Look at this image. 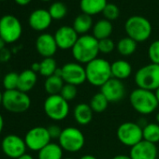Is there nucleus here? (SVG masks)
<instances>
[{"label": "nucleus", "instance_id": "nucleus-45", "mask_svg": "<svg viewBox=\"0 0 159 159\" xmlns=\"http://www.w3.org/2000/svg\"><path fill=\"white\" fill-rule=\"evenodd\" d=\"M6 42H5V40L2 39V38H0V52H1L2 50H4L5 49V46H6Z\"/></svg>", "mask_w": 159, "mask_h": 159}, {"label": "nucleus", "instance_id": "nucleus-7", "mask_svg": "<svg viewBox=\"0 0 159 159\" xmlns=\"http://www.w3.org/2000/svg\"><path fill=\"white\" fill-rule=\"evenodd\" d=\"M2 106L11 113H23L31 107V98L27 93L18 89L5 91L3 93Z\"/></svg>", "mask_w": 159, "mask_h": 159}, {"label": "nucleus", "instance_id": "nucleus-40", "mask_svg": "<svg viewBox=\"0 0 159 159\" xmlns=\"http://www.w3.org/2000/svg\"><path fill=\"white\" fill-rule=\"evenodd\" d=\"M34 72H39V69H40V64L39 63H33L32 66H31V68Z\"/></svg>", "mask_w": 159, "mask_h": 159}, {"label": "nucleus", "instance_id": "nucleus-49", "mask_svg": "<svg viewBox=\"0 0 159 159\" xmlns=\"http://www.w3.org/2000/svg\"><path fill=\"white\" fill-rule=\"evenodd\" d=\"M63 159H74V158H71V157H66V158H63Z\"/></svg>", "mask_w": 159, "mask_h": 159}, {"label": "nucleus", "instance_id": "nucleus-9", "mask_svg": "<svg viewBox=\"0 0 159 159\" xmlns=\"http://www.w3.org/2000/svg\"><path fill=\"white\" fill-rule=\"evenodd\" d=\"M116 136L123 145L131 148L143 139L142 127L138 123L125 122L118 126Z\"/></svg>", "mask_w": 159, "mask_h": 159}, {"label": "nucleus", "instance_id": "nucleus-14", "mask_svg": "<svg viewBox=\"0 0 159 159\" xmlns=\"http://www.w3.org/2000/svg\"><path fill=\"white\" fill-rule=\"evenodd\" d=\"M101 93L106 97L109 102H119L125 96V86L123 81L111 78L100 87Z\"/></svg>", "mask_w": 159, "mask_h": 159}, {"label": "nucleus", "instance_id": "nucleus-31", "mask_svg": "<svg viewBox=\"0 0 159 159\" xmlns=\"http://www.w3.org/2000/svg\"><path fill=\"white\" fill-rule=\"evenodd\" d=\"M48 11L52 20H61L66 15V12H67V9L66 5L62 2L52 3Z\"/></svg>", "mask_w": 159, "mask_h": 159}, {"label": "nucleus", "instance_id": "nucleus-13", "mask_svg": "<svg viewBox=\"0 0 159 159\" xmlns=\"http://www.w3.org/2000/svg\"><path fill=\"white\" fill-rule=\"evenodd\" d=\"M26 144L24 139L15 134H10L3 138L1 150L3 153L11 159H17L26 152Z\"/></svg>", "mask_w": 159, "mask_h": 159}, {"label": "nucleus", "instance_id": "nucleus-46", "mask_svg": "<svg viewBox=\"0 0 159 159\" xmlns=\"http://www.w3.org/2000/svg\"><path fill=\"white\" fill-rule=\"evenodd\" d=\"M154 95H155L156 99H157V101H158V103H159V87L154 91Z\"/></svg>", "mask_w": 159, "mask_h": 159}, {"label": "nucleus", "instance_id": "nucleus-12", "mask_svg": "<svg viewBox=\"0 0 159 159\" xmlns=\"http://www.w3.org/2000/svg\"><path fill=\"white\" fill-rule=\"evenodd\" d=\"M24 139L27 149L34 152H39L52 140L47 127L44 126H35L29 129Z\"/></svg>", "mask_w": 159, "mask_h": 159}, {"label": "nucleus", "instance_id": "nucleus-48", "mask_svg": "<svg viewBox=\"0 0 159 159\" xmlns=\"http://www.w3.org/2000/svg\"><path fill=\"white\" fill-rule=\"evenodd\" d=\"M155 120H156V123L159 124V112L156 113V115H155Z\"/></svg>", "mask_w": 159, "mask_h": 159}, {"label": "nucleus", "instance_id": "nucleus-22", "mask_svg": "<svg viewBox=\"0 0 159 159\" xmlns=\"http://www.w3.org/2000/svg\"><path fill=\"white\" fill-rule=\"evenodd\" d=\"M107 4V0H81L80 8L83 13L93 16L103 12Z\"/></svg>", "mask_w": 159, "mask_h": 159}, {"label": "nucleus", "instance_id": "nucleus-11", "mask_svg": "<svg viewBox=\"0 0 159 159\" xmlns=\"http://www.w3.org/2000/svg\"><path fill=\"white\" fill-rule=\"evenodd\" d=\"M61 78L65 84L75 86L82 85L86 82L85 66L78 62H69L61 67Z\"/></svg>", "mask_w": 159, "mask_h": 159}, {"label": "nucleus", "instance_id": "nucleus-29", "mask_svg": "<svg viewBox=\"0 0 159 159\" xmlns=\"http://www.w3.org/2000/svg\"><path fill=\"white\" fill-rule=\"evenodd\" d=\"M109 100L106 98V97L100 92V93H97L96 95H94L90 100V107L93 110L94 112L96 113H101L103 111H105L109 106Z\"/></svg>", "mask_w": 159, "mask_h": 159}, {"label": "nucleus", "instance_id": "nucleus-38", "mask_svg": "<svg viewBox=\"0 0 159 159\" xmlns=\"http://www.w3.org/2000/svg\"><path fill=\"white\" fill-rule=\"evenodd\" d=\"M11 58V52L8 49H4L0 52V62L1 63H7Z\"/></svg>", "mask_w": 159, "mask_h": 159}, {"label": "nucleus", "instance_id": "nucleus-33", "mask_svg": "<svg viewBox=\"0 0 159 159\" xmlns=\"http://www.w3.org/2000/svg\"><path fill=\"white\" fill-rule=\"evenodd\" d=\"M61 97L63 98H65L66 101H72L78 95V89H77V86L75 85H72V84H65V85L63 86L60 94Z\"/></svg>", "mask_w": 159, "mask_h": 159}, {"label": "nucleus", "instance_id": "nucleus-50", "mask_svg": "<svg viewBox=\"0 0 159 159\" xmlns=\"http://www.w3.org/2000/svg\"><path fill=\"white\" fill-rule=\"evenodd\" d=\"M41 1H45V2H47V1H51V0H41Z\"/></svg>", "mask_w": 159, "mask_h": 159}, {"label": "nucleus", "instance_id": "nucleus-41", "mask_svg": "<svg viewBox=\"0 0 159 159\" xmlns=\"http://www.w3.org/2000/svg\"><path fill=\"white\" fill-rule=\"evenodd\" d=\"M111 159H132L130 157V155H126V154H117L115 156H113Z\"/></svg>", "mask_w": 159, "mask_h": 159}, {"label": "nucleus", "instance_id": "nucleus-37", "mask_svg": "<svg viewBox=\"0 0 159 159\" xmlns=\"http://www.w3.org/2000/svg\"><path fill=\"white\" fill-rule=\"evenodd\" d=\"M47 129H48V132H49L50 137H51L52 139H58L61 133H62V130H63L57 125H51L50 126L47 127Z\"/></svg>", "mask_w": 159, "mask_h": 159}, {"label": "nucleus", "instance_id": "nucleus-27", "mask_svg": "<svg viewBox=\"0 0 159 159\" xmlns=\"http://www.w3.org/2000/svg\"><path fill=\"white\" fill-rule=\"evenodd\" d=\"M137 42L130 39L129 37H125V38H123L121 39L117 45H116V49H117V52L123 55V56H130L132 55L136 50H137Z\"/></svg>", "mask_w": 159, "mask_h": 159}, {"label": "nucleus", "instance_id": "nucleus-15", "mask_svg": "<svg viewBox=\"0 0 159 159\" xmlns=\"http://www.w3.org/2000/svg\"><path fill=\"white\" fill-rule=\"evenodd\" d=\"M54 39L58 49L69 50L73 48L79 39V36L72 26L64 25L56 30L54 34Z\"/></svg>", "mask_w": 159, "mask_h": 159}, {"label": "nucleus", "instance_id": "nucleus-43", "mask_svg": "<svg viewBox=\"0 0 159 159\" xmlns=\"http://www.w3.org/2000/svg\"><path fill=\"white\" fill-rule=\"evenodd\" d=\"M79 159H98L96 156L92 155V154H84L83 156H81Z\"/></svg>", "mask_w": 159, "mask_h": 159}, {"label": "nucleus", "instance_id": "nucleus-16", "mask_svg": "<svg viewBox=\"0 0 159 159\" xmlns=\"http://www.w3.org/2000/svg\"><path fill=\"white\" fill-rule=\"evenodd\" d=\"M158 150L156 144L142 139L140 142L131 147L129 155L132 159H156Z\"/></svg>", "mask_w": 159, "mask_h": 159}, {"label": "nucleus", "instance_id": "nucleus-28", "mask_svg": "<svg viewBox=\"0 0 159 159\" xmlns=\"http://www.w3.org/2000/svg\"><path fill=\"white\" fill-rule=\"evenodd\" d=\"M143 139L156 144L159 142V124L157 123H150L142 127Z\"/></svg>", "mask_w": 159, "mask_h": 159}, {"label": "nucleus", "instance_id": "nucleus-25", "mask_svg": "<svg viewBox=\"0 0 159 159\" xmlns=\"http://www.w3.org/2000/svg\"><path fill=\"white\" fill-rule=\"evenodd\" d=\"M113 30L112 24L111 21H108L106 19H102L95 24L93 26V36L98 39L101 40L104 39L110 38Z\"/></svg>", "mask_w": 159, "mask_h": 159}, {"label": "nucleus", "instance_id": "nucleus-47", "mask_svg": "<svg viewBox=\"0 0 159 159\" xmlns=\"http://www.w3.org/2000/svg\"><path fill=\"white\" fill-rule=\"evenodd\" d=\"M3 103V93L0 91V106H2Z\"/></svg>", "mask_w": 159, "mask_h": 159}, {"label": "nucleus", "instance_id": "nucleus-2", "mask_svg": "<svg viewBox=\"0 0 159 159\" xmlns=\"http://www.w3.org/2000/svg\"><path fill=\"white\" fill-rule=\"evenodd\" d=\"M85 73L86 82L93 86L101 87L112 78L111 64L104 58L98 57L85 65Z\"/></svg>", "mask_w": 159, "mask_h": 159}, {"label": "nucleus", "instance_id": "nucleus-35", "mask_svg": "<svg viewBox=\"0 0 159 159\" xmlns=\"http://www.w3.org/2000/svg\"><path fill=\"white\" fill-rule=\"evenodd\" d=\"M148 57L151 63L159 65V39L154 40L148 48Z\"/></svg>", "mask_w": 159, "mask_h": 159}, {"label": "nucleus", "instance_id": "nucleus-19", "mask_svg": "<svg viewBox=\"0 0 159 159\" xmlns=\"http://www.w3.org/2000/svg\"><path fill=\"white\" fill-rule=\"evenodd\" d=\"M94 116V111L91 109L89 104L86 103H79L75 106L73 110V117L77 124L80 125H89Z\"/></svg>", "mask_w": 159, "mask_h": 159}, {"label": "nucleus", "instance_id": "nucleus-32", "mask_svg": "<svg viewBox=\"0 0 159 159\" xmlns=\"http://www.w3.org/2000/svg\"><path fill=\"white\" fill-rule=\"evenodd\" d=\"M19 83V73L17 72H9L3 78V87L6 91L18 89Z\"/></svg>", "mask_w": 159, "mask_h": 159}, {"label": "nucleus", "instance_id": "nucleus-42", "mask_svg": "<svg viewBox=\"0 0 159 159\" xmlns=\"http://www.w3.org/2000/svg\"><path fill=\"white\" fill-rule=\"evenodd\" d=\"M4 125H5V122H4V118L2 116V114L0 113V135H1L2 131H3V128H4Z\"/></svg>", "mask_w": 159, "mask_h": 159}, {"label": "nucleus", "instance_id": "nucleus-18", "mask_svg": "<svg viewBox=\"0 0 159 159\" xmlns=\"http://www.w3.org/2000/svg\"><path fill=\"white\" fill-rule=\"evenodd\" d=\"M52 18L50 15L49 11L44 9H38L34 11L28 19V23L30 27L35 31H44L48 29L52 24Z\"/></svg>", "mask_w": 159, "mask_h": 159}, {"label": "nucleus", "instance_id": "nucleus-23", "mask_svg": "<svg viewBox=\"0 0 159 159\" xmlns=\"http://www.w3.org/2000/svg\"><path fill=\"white\" fill-rule=\"evenodd\" d=\"M64 150L58 143L50 142L38 153L39 159H63Z\"/></svg>", "mask_w": 159, "mask_h": 159}, {"label": "nucleus", "instance_id": "nucleus-5", "mask_svg": "<svg viewBox=\"0 0 159 159\" xmlns=\"http://www.w3.org/2000/svg\"><path fill=\"white\" fill-rule=\"evenodd\" d=\"M134 81L138 88L154 92L159 87V65L150 63L139 68Z\"/></svg>", "mask_w": 159, "mask_h": 159}, {"label": "nucleus", "instance_id": "nucleus-26", "mask_svg": "<svg viewBox=\"0 0 159 159\" xmlns=\"http://www.w3.org/2000/svg\"><path fill=\"white\" fill-rule=\"evenodd\" d=\"M65 83L63 79L60 76L54 74L51 77L46 78V81L44 83V89L49 96L59 95Z\"/></svg>", "mask_w": 159, "mask_h": 159}, {"label": "nucleus", "instance_id": "nucleus-10", "mask_svg": "<svg viewBox=\"0 0 159 159\" xmlns=\"http://www.w3.org/2000/svg\"><path fill=\"white\" fill-rule=\"evenodd\" d=\"M23 26L20 20L11 14L4 15L0 18V38L6 43H14L21 38Z\"/></svg>", "mask_w": 159, "mask_h": 159}, {"label": "nucleus", "instance_id": "nucleus-6", "mask_svg": "<svg viewBox=\"0 0 159 159\" xmlns=\"http://www.w3.org/2000/svg\"><path fill=\"white\" fill-rule=\"evenodd\" d=\"M58 144L61 148L70 153H75L81 151L85 144V137L79 128L67 126L62 130L58 139Z\"/></svg>", "mask_w": 159, "mask_h": 159}, {"label": "nucleus", "instance_id": "nucleus-52", "mask_svg": "<svg viewBox=\"0 0 159 159\" xmlns=\"http://www.w3.org/2000/svg\"><path fill=\"white\" fill-rule=\"evenodd\" d=\"M156 159H159V158H156Z\"/></svg>", "mask_w": 159, "mask_h": 159}, {"label": "nucleus", "instance_id": "nucleus-8", "mask_svg": "<svg viewBox=\"0 0 159 159\" xmlns=\"http://www.w3.org/2000/svg\"><path fill=\"white\" fill-rule=\"evenodd\" d=\"M45 114L52 121H63L69 113V103L61 95L48 96L43 103Z\"/></svg>", "mask_w": 159, "mask_h": 159}, {"label": "nucleus", "instance_id": "nucleus-30", "mask_svg": "<svg viewBox=\"0 0 159 159\" xmlns=\"http://www.w3.org/2000/svg\"><path fill=\"white\" fill-rule=\"evenodd\" d=\"M40 64V69H39V74L45 78L51 77L55 74V71L57 70V63L54 58L52 57H48V58H43V60L39 63Z\"/></svg>", "mask_w": 159, "mask_h": 159}, {"label": "nucleus", "instance_id": "nucleus-20", "mask_svg": "<svg viewBox=\"0 0 159 159\" xmlns=\"http://www.w3.org/2000/svg\"><path fill=\"white\" fill-rule=\"evenodd\" d=\"M37 82V73L34 72L32 69H25L19 74L18 90L24 93H28L36 86Z\"/></svg>", "mask_w": 159, "mask_h": 159}, {"label": "nucleus", "instance_id": "nucleus-1", "mask_svg": "<svg viewBox=\"0 0 159 159\" xmlns=\"http://www.w3.org/2000/svg\"><path fill=\"white\" fill-rule=\"evenodd\" d=\"M71 52L76 62L86 65L98 57V40L94 36L83 35L79 37L77 42L71 49Z\"/></svg>", "mask_w": 159, "mask_h": 159}, {"label": "nucleus", "instance_id": "nucleus-39", "mask_svg": "<svg viewBox=\"0 0 159 159\" xmlns=\"http://www.w3.org/2000/svg\"><path fill=\"white\" fill-rule=\"evenodd\" d=\"M14 1L16 4H18L20 6H26L32 1V0H14Z\"/></svg>", "mask_w": 159, "mask_h": 159}, {"label": "nucleus", "instance_id": "nucleus-34", "mask_svg": "<svg viewBox=\"0 0 159 159\" xmlns=\"http://www.w3.org/2000/svg\"><path fill=\"white\" fill-rule=\"evenodd\" d=\"M102 13H103V15H104L106 20H108V21H114V20H116L119 17L120 10H119V8L115 4L108 3Z\"/></svg>", "mask_w": 159, "mask_h": 159}, {"label": "nucleus", "instance_id": "nucleus-17", "mask_svg": "<svg viewBox=\"0 0 159 159\" xmlns=\"http://www.w3.org/2000/svg\"><path fill=\"white\" fill-rule=\"evenodd\" d=\"M36 49L43 58L52 57L58 49L54 36L48 33L39 35L36 40Z\"/></svg>", "mask_w": 159, "mask_h": 159}, {"label": "nucleus", "instance_id": "nucleus-21", "mask_svg": "<svg viewBox=\"0 0 159 159\" xmlns=\"http://www.w3.org/2000/svg\"><path fill=\"white\" fill-rule=\"evenodd\" d=\"M132 74V66L129 62L119 59L114 61L111 64V75L112 78H115L120 81L129 78Z\"/></svg>", "mask_w": 159, "mask_h": 159}, {"label": "nucleus", "instance_id": "nucleus-3", "mask_svg": "<svg viewBox=\"0 0 159 159\" xmlns=\"http://www.w3.org/2000/svg\"><path fill=\"white\" fill-rule=\"evenodd\" d=\"M129 102L132 108L141 115L154 112L159 105L154 92L141 88H136L130 93Z\"/></svg>", "mask_w": 159, "mask_h": 159}, {"label": "nucleus", "instance_id": "nucleus-4", "mask_svg": "<svg viewBox=\"0 0 159 159\" xmlns=\"http://www.w3.org/2000/svg\"><path fill=\"white\" fill-rule=\"evenodd\" d=\"M125 30L130 39L137 43L146 41L152 35V25L145 17L135 15L129 17L125 24Z\"/></svg>", "mask_w": 159, "mask_h": 159}, {"label": "nucleus", "instance_id": "nucleus-24", "mask_svg": "<svg viewBox=\"0 0 159 159\" xmlns=\"http://www.w3.org/2000/svg\"><path fill=\"white\" fill-rule=\"evenodd\" d=\"M72 27L74 28V30L78 33V35H86L87 32H89L91 30V28H93V19L92 16L87 15L85 13L80 14L79 16H77L73 22V25Z\"/></svg>", "mask_w": 159, "mask_h": 159}, {"label": "nucleus", "instance_id": "nucleus-44", "mask_svg": "<svg viewBox=\"0 0 159 159\" xmlns=\"http://www.w3.org/2000/svg\"><path fill=\"white\" fill-rule=\"evenodd\" d=\"M17 159H34V157L31 155V154H29V153H25V154H23L22 156H20L19 158H17Z\"/></svg>", "mask_w": 159, "mask_h": 159}, {"label": "nucleus", "instance_id": "nucleus-51", "mask_svg": "<svg viewBox=\"0 0 159 159\" xmlns=\"http://www.w3.org/2000/svg\"><path fill=\"white\" fill-rule=\"evenodd\" d=\"M0 1H4V0H0Z\"/></svg>", "mask_w": 159, "mask_h": 159}, {"label": "nucleus", "instance_id": "nucleus-36", "mask_svg": "<svg viewBox=\"0 0 159 159\" xmlns=\"http://www.w3.org/2000/svg\"><path fill=\"white\" fill-rule=\"evenodd\" d=\"M98 48H99V52L104 54H109L111 52H113V50L115 49V44L112 39L108 38L98 40Z\"/></svg>", "mask_w": 159, "mask_h": 159}]
</instances>
